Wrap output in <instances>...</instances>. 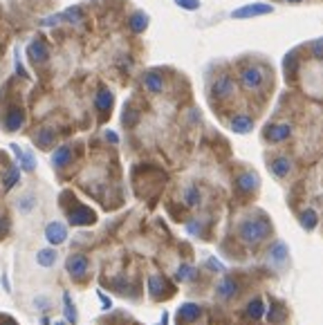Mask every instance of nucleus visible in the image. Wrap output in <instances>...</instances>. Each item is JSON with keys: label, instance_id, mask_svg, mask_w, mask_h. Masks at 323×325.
I'll return each instance as SVG.
<instances>
[{"label": "nucleus", "instance_id": "1", "mask_svg": "<svg viewBox=\"0 0 323 325\" xmlns=\"http://www.w3.org/2000/svg\"><path fill=\"white\" fill-rule=\"evenodd\" d=\"M272 226L265 218H252V220H245L240 226H238V236L245 244H258L263 242L267 236H270Z\"/></svg>", "mask_w": 323, "mask_h": 325}, {"label": "nucleus", "instance_id": "2", "mask_svg": "<svg viewBox=\"0 0 323 325\" xmlns=\"http://www.w3.org/2000/svg\"><path fill=\"white\" fill-rule=\"evenodd\" d=\"M234 92H236V81L229 74H220L213 81V85H211V97H213V99H220V101L231 99Z\"/></svg>", "mask_w": 323, "mask_h": 325}, {"label": "nucleus", "instance_id": "3", "mask_svg": "<svg viewBox=\"0 0 323 325\" xmlns=\"http://www.w3.org/2000/svg\"><path fill=\"white\" fill-rule=\"evenodd\" d=\"M240 83L245 85L247 90H260V88L265 85V72L260 70L258 65L242 67V72H240Z\"/></svg>", "mask_w": 323, "mask_h": 325}, {"label": "nucleus", "instance_id": "4", "mask_svg": "<svg viewBox=\"0 0 323 325\" xmlns=\"http://www.w3.org/2000/svg\"><path fill=\"white\" fill-rule=\"evenodd\" d=\"M65 272L70 274L72 278H83V276L90 272V260L85 258L83 254H72L70 258L65 260Z\"/></svg>", "mask_w": 323, "mask_h": 325}, {"label": "nucleus", "instance_id": "5", "mask_svg": "<svg viewBox=\"0 0 323 325\" xmlns=\"http://www.w3.org/2000/svg\"><path fill=\"white\" fill-rule=\"evenodd\" d=\"M274 11V5H267V3H254V5H245V7H238L231 14V18L236 21H242V18H254V16H265Z\"/></svg>", "mask_w": 323, "mask_h": 325}, {"label": "nucleus", "instance_id": "6", "mask_svg": "<svg viewBox=\"0 0 323 325\" xmlns=\"http://www.w3.org/2000/svg\"><path fill=\"white\" fill-rule=\"evenodd\" d=\"M67 222L72 226H90L97 222V213L88 206H77L67 213Z\"/></svg>", "mask_w": 323, "mask_h": 325}, {"label": "nucleus", "instance_id": "7", "mask_svg": "<svg viewBox=\"0 0 323 325\" xmlns=\"http://www.w3.org/2000/svg\"><path fill=\"white\" fill-rule=\"evenodd\" d=\"M292 137V124H272L265 128V139L272 144H281Z\"/></svg>", "mask_w": 323, "mask_h": 325}, {"label": "nucleus", "instance_id": "8", "mask_svg": "<svg viewBox=\"0 0 323 325\" xmlns=\"http://www.w3.org/2000/svg\"><path fill=\"white\" fill-rule=\"evenodd\" d=\"M45 240L52 244V247H57V244H63L67 240V226L63 222H49L45 226Z\"/></svg>", "mask_w": 323, "mask_h": 325}, {"label": "nucleus", "instance_id": "9", "mask_svg": "<svg viewBox=\"0 0 323 325\" xmlns=\"http://www.w3.org/2000/svg\"><path fill=\"white\" fill-rule=\"evenodd\" d=\"M146 285H148V294H151L153 298H162V296H166V292H169V285H166V280L162 278V276H157V274L148 276Z\"/></svg>", "mask_w": 323, "mask_h": 325}, {"label": "nucleus", "instance_id": "10", "mask_svg": "<svg viewBox=\"0 0 323 325\" xmlns=\"http://www.w3.org/2000/svg\"><path fill=\"white\" fill-rule=\"evenodd\" d=\"M23 121H25V112H23V108H9L7 110V114H5V128L11 132H16L18 128L23 126Z\"/></svg>", "mask_w": 323, "mask_h": 325}, {"label": "nucleus", "instance_id": "11", "mask_svg": "<svg viewBox=\"0 0 323 325\" xmlns=\"http://www.w3.org/2000/svg\"><path fill=\"white\" fill-rule=\"evenodd\" d=\"M9 148L16 152V157H18V164H21V168L25 170V173H32V170H36V159H34V155H32V152H29V150H21L16 144H11Z\"/></svg>", "mask_w": 323, "mask_h": 325}, {"label": "nucleus", "instance_id": "12", "mask_svg": "<svg viewBox=\"0 0 323 325\" xmlns=\"http://www.w3.org/2000/svg\"><path fill=\"white\" fill-rule=\"evenodd\" d=\"M236 186L240 193H252L258 188V175L256 173H240L236 177Z\"/></svg>", "mask_w": 323, "mask_h": 325}, {"label": "nucleus", "instance_id": "13", "mask_svg": "<svg viewBox=\"0 0 323 325\" xmlns=\"http://www.w3.org/2000/svg\"><path fill=\"white\" fill-rule=\"evenodd\" d=\"M216 294H218V298H231V296H236L238 294V283H236L234 278H222L218 285H216Z\"/></svg>", "mask_w": 323, "mask_h": 325}, {"label": "nucleus", "instance_id": "14", "mask_svg": "<svg viewBox=\"0 0 323 325\" xmlns=\"http://www.w3.org/2000/svg\"><path fill=\"white\" fill-rule=\"evenodd\" d=\"M70 162H72V148L70 146H59V148L52 152V166L54 168H65Z\"/></svg>", "mask_w": 323, "mask_h": 325}, {"label": "nucleus", "instance_id": "15", "mask_svg": "<svg viewBox=\"0 0 323 325\" xmlns=\"http://www.w3.org/2000/svg\"><path fill=\"white\" fill-rule=\"evenodd\" d=\"M270 168H272V173H274L276 177H288L290 175V170H292V159L290 157H274L270 162Z\"/></svg>", "mask_w": 323, "mask_h": 325}, {"label": "nucleus", "instance_id": "16", "mask_svg": "<svg viewBox=\"0 0 323 325\" xmlns=\"http://www.w3.org/2000/svg\"><path fill=\"white\" fill-rule=\"evenodd\" d=\"M141 83H144V88L148 92H155V94L164 90V77H162L159 72H146L144 79H141Z\"/></svg>", "mask_w": 323, "mask_h": 325}, {"label": "nucleus", "instance_id": "17", "mask_svg": "<svg viewBox=\"0 0 323 325\" xmlns=\"http://www.w3.org/2000/svg\"><path fill=\"white\" fill-rule=\"evenodd\" d=\"M229 128L238 135H247V132H252L254 121H252L249 114H236V117L231 119V124H229Z\"/></svg>", "mask_w": 323, "mask_h": 325}, {"label": "nucleus", "instance_id": "18", "mask_svg": "<svg viewBox=\"0 0 323 325\" xmlns=\"http://www.w3.org/2000/svg\"><path fill=\"white\" fill-rule=\"evenodd\" d=\"M113 92L110 90H105V88H101L97 92V97H95V106H97V110L99 112H108L110 108H113Z\"/></svg>", "mask_w": 323, "mask_h": 325}, {"label": "nucleus", "instance_id": "19", "mask_svg": "<svg viewBox=\"0 0 323 325\" xmlns=\"http://www.w3.org/2000/svg\"><path fill=\"white\" fill-rule=\"evenodd\" d=\"M200 314H202V308H200V305H195V303H184L182 308H180V318L186 321V323L198 321Z\"/></svg>", "mask_w": 323, "mask_h": 325}, {"label": "nucleus", "instance_id": "20", "mask_svg": "<svg viewBox=\"0 0 323 325\" xmlns=\"http://www.w3.org/2000/svg\"><path fill=\"white\" fill-rule=\"evenodd\" d=\"M29 59H32V63H43V61L47 59V47H45V43H41V41H34L32 45H29Z\"/></svg>", "mask_w": 323, "mask_h": 325}, {"label": "nucleus", "instance_id": "21", "mask_svg": "<svg viewBox=\"0 0 323 325\" xmlns=\"http://www.w3.org/2000/svg\"><path fill=\"white\" fill-rule=\"evenodd\" d=\"M54 137H57V132H54L52 128H41V130H36V135H34V142H36V146H41V148H47V146L54 142Z\"/></svg>", "mask_w": 323, "mask_h": 325}, {"label": "nucleus", "instance_id": "22", "mask_svg": "<svg viewBox=\"0 0 323 325\" xmlns=\"http://www.w3.org/2000/svg\"><path fill=\"white\" fill-rule=\"evenodd\" d=\"M57 258H59V254L54 249H41L39 254H36V262H39L41 267H54Z\"/></svg>", "mask_w": 323, "mask_h": 325}, {"label": "nucleus", "instance_id": "23", "mask_svg": "<svg viewBox=\"0 0 323 325\" xmlns=\"http://www.w3.org/2000/svg\"><path fill=\"white\" fill-rule=\"evenodd\" d=\"M130 32H135V34H141L144 29L148 27V16L146 14H141V11H137V14H133L130 16Z\"/></svg>", "mask_w": 323, "mask_h": 325}, {"label": "nucleus", "instance_id": "24", "mask_svg": "<svg viewBox=\"0 0 323 325\" xmlns=\"http://www.w3.org/2000/svg\"><path fill=\"white\" fill-rule=\"evenodd\" d=\"M182 198H184L186 206H198L202 202V193H200V188H198V186H186Z\"/></svg>", "mask_w": 323, "mask_h": 325}, {"label": "nucleus", "instance_id": "25", "mask_svg": "<svg viewBox=\"0 0 323 325\" xmlns=\"http://www.w3.org/2000/svg\"><path fill=\"white\" fill-rule=\"evenodd\" d=\"M265 314V305L260 298H254L249 305H247V316L252 318V321H258V318H263Z\"/></svg>", "mask_w": 323, "mask_h": 325}, {"label": "nucleus", "instance_id": "26", "mask_svg": "<svg viewBox=\"0 0 323 325\" xmlns=\"http://www.w3.org/2000/svg\"><path fill=\"white\" fill-rule=\"evenodd\" d=\"M195 267L193 265H180L177 272H175V280H180V283H186V280H193L195 278Z\"/></svg>", "mask_w": 323, "mask_h": 325}, {"label": "nucleus", "instance_id": "27", "mask_svg": "<svg viewBox=\"0 0 323 325\" xmlns=\"http://www.w3.org/2000/svg\"><path fill=\"white\" fill-rule=\"evenodd\" d=\"M270 258L274 262H283L285 258H288V247H285L283 242H274L270 249Z\"/></svg>", "mask_w": 323, "mask_h": 325}, {"label": "nucleus", "instance_id": "28", "mask_svg": "<svg viewBox=\"0 0 323 325\" xmlns=\"http://www.w3.org/2000/svg\"><path fill=\"white\" fill-rule=\"evenodd\" d=\"M63 308H65V318H67V323H77V321H79V314H77V308L72 305L70 294H63Z\"/></svg>", "mask_w": 323, "mask_h": 325}, {"label": "nucleus", "instance_id": "29", "mask_svg": "<svg viewBox=\"0 0 323 325\" xmlns=\"http://www.w3.org/2000/svg\"><path fill=\"white\" fill-rule=\"evenodd\" d=\"M299 70V52H290L285 56V74L294 77V72Z\"/></svg>", "mask_w": 323, "mask_h": 325}, {"label": "nucleus", "instance_id": "30", "mask_svg": "<svg viewBox=\"0 0 323 325\" xmlns=\"http://www.w3.org/2000/svg\"><path fill=\"white\" fill-rule=\"evenodd\" d=\"M316 222H319L316 211H314V208H306V211H303V216H301V224L306 226V229H314Z\"/></svg>", "mask_w": 323, "mask_h": 325}, {"label": "nucleus", "instance_id": "31", "mask_svg": "<svg viewBox=\"0 0 323 325\" xmlns=\"http://www.w3.org/2000/svg\"><path fill=\"white\" fill-rule=\"evenodd\" d=\"M36 206V195L34 193H27L25 198H21V202H18V208H21V213H32Z\"/></svg>", "mask_w": 323, "mask_h": 325}, {"label": "nucleus", "instance_id": "32", "mask_svg": "<svg viewBox=\"0 0 323 325\" xmlns=\"http://www.w3.org/2000/svg\"><path fill=\"white\" fill-rule=\"evenodd\" d=\"M18 177H21V170L11 168L9 173H7V177L3 180V191H11V188H14V184L18 182Z\"/></svg>", "mask_w": 323, "mask_h": 325}, {"label": "nucleus", "instance_id": "33", "mask_svg": "<svg viewBox=\"0 0 323 325\" xmlns=\"http://www.w3.org/2000/svg\"><path fill=\"white\" fill-rule=\"evenodd\" d=\"M182 9H189V11H195L200 9V0H175Z\"/></svg>", "mask_w": 323, "mask_h": 325}, {"label": "nucleus", "instance_id": "34", "mask_svg": "<svg viewBox=\"0 0 323 325\" xmlns=\"http://www.w3.org/2000/svg\"><path fill=\"white\" fill-rule=\"evenodd\" d=\"M137 110H126V114H123V124L126 126H133V124H137Z\"/></svg>", "mask_w": 323, "mask_h": 325}, {"label": "nucleus", "instance_id": "35", "mask_svg": "<svg viewBox=\"0 0 323 325\" xmlns=\"http://www.w3.org/2000/svg\"><path fill=\"white\" fill-rule=\"evenodd\" d=\"M310 47H312V56L314 59H323V41H314Z\"/></svg>", "mask_w": 323, "mask_h": 325}, {"label": "nucleus", "instance_id": "36", "mask_svg": "<svg viewBox=\"0 0 323 325\" xmlns=\"http://www.w3.org/2000/svg\"><path fill=\"white\" fill-rule=\"evenodd\" d=\"M34 305L39 310H49V305H52V303H49V298H45V296H36L34 298Z\"/></svg>", "mask_w": 323, "mask_h": 325}, {"label": "nucleus", "instance_id": "37", "mask_svg": "<svg viewBox=\"0 0 323 325\" xmlns=\"http://www.w3.org/2000/svg\"><path fill=\"white\" fill-rule=\"evenodd\" d=\"M186 231H189V234H193V236H195V234H200V224H198L195 220H191V222L186 224Z\"/></svg>", "mask_w": 323, "mask_h": 325}, {"label": "nucleus", "instance_id": "38", "mask_svg": "<svg viewBox=\"0 0 323 325\" xmlns=\"http://www.w3.org/2000/svg\"><path fill=\"white\" fill-rule=\"evenodd\" d=\"M105 139H108V142H113V144H117V142H119V137H117V132H113V130H105Z\"/></svg>", "mask_w": 323, "mask_h": 325}, {"label": "nucleus", "instance_id": "39", "mask_svg": "<svg viewBox=\"0 0 323 325\" xmlns=\"http://www.w3.org/2000/svg\"><path fill=\"white\" fill-rule=\"evenodd\" d=\"M0 283H3V287H5V292H11V285H9V278H7V274H3V278H0Z\"/></svg>", "mask_w": 323, "mask_h": 325}, {"label": "nucleus", "instance_id": "40", "mask_svg": "<svg viewBox=\"0 0 323 325\" xmlns=\"http://www.w3.org/2000/svg\"><path fill=\"white\" fill-rule=\"evenodd\" d=\"M7 226H9V220L7 218H0V236L7 231Z\"/></svg>", "mask_w": 323, "mask_h": 325}, {"label": "nucleus", "instance_id": "41", "mask_svg": "<svg viewBox=\"0 0 323 325\" xmlns=\"http://www.w3.org/2000/svg\"><path fill=\"white\" fill-rule=\"evenodd\" d=\"M99 294V298H101V303H103V308H110V300L103 296V292H97Z\"/></svg>", "mask_w": 323, "mask_h": 325}, {"label": "nucleus", "instance_id": "42", "mask_svg": "<svg viewBox=\"0 0 323 325\" xmlns=\"http://www.w3.org/2000/svg\"><path fill=\"white\" fill-rule=\"evenodd\" d=\"M285 3H294L296 5V3H303V0H285Z\"/></svg>", "mask_w": 323, "mask_h": 325}, {"label": "nucleus", "instance_id": "43", "mask_svg": "<svg viewBox=\"0 0 323 325\" xmlns=\"http://www.w3.org/2000/svg\"><path fill=\"white\" fill-rule=\"evenodd\" d=\"M52 325H67L65 321H57V323H52Z\"/></svg>", "mask_w": 323, "mask_h": 325}]
</instances>
